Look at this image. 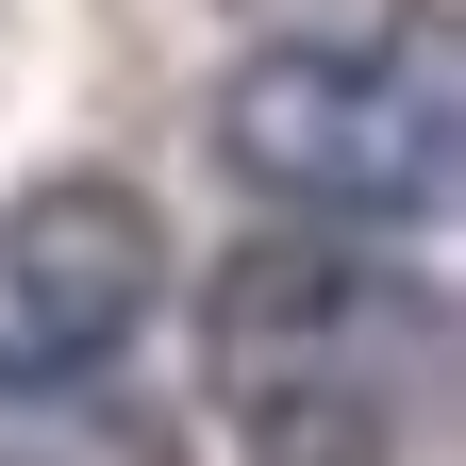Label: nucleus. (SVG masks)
I'll use <instances>...</instances> for the list:
<instances>
[{"label": "nucleus", "instance_id": "f257e3e1", "mask_svg": "<svg viewBox=\"0 0 466 466\" xmlns=\"http://www.w3.org/2000/svg\"><path fill=\"white\" fill-rule=\"evenodd\" d=\"M200 383L250 466H433L450 433V283L400 250H233L200 300Z\"/></svg>", "mask_w": 466, "mask_h": 466}, {"label": "nucleus", "instance_id": "f03ea898", "mask_svg": "<svg viewBox=\"0 0 466 466\" xmlns=\"http://www.w3.org/2000/svg\"><path fill=\"white\" fill-rule=\"evenodd\" d=\"M217 150L300 217H450V34H267L217 84Z\"/></svg>", "mask_w": 466, "mask_h": 466}, {"label": "nucleus", "instance_id": "7ed1b4c3", "mask_svg": "<svg viewBox=\"0 0 466 466\" xmlns=\"http://www.w3.org/2000/svg\"><path fill=\"white\" fill-rule=\"evenodd\" d=\"M167 283V233L134 184H34L0 200V367H116Z\"/></svg>", "mask_w": 466, "mask_h": 466}, {"label": "nucleus", "instance_id": "20e7f679", "mask_svg": "<svg viewBox=\"0 0 466 466\" xmlns=\"http://www.w3.org/2000/svg\"><path fill=\"white\" fill-rule=\"evenodd\" d=\"M0 466H184L150 383H100V367H0Z\"/></svg>", "mask_w": 466, "mask_h": 466}, {"label": "nucleus", "instance_id": "39448f33", "mask_svg": "<svg viewBox=\"0 0 466 466\" xmlns=\"http://www.w3.org/2000/svg\"><path fill=\"white\" fill-rule=\"evenodd\" d=\"M233 17H267V34H333V50H367V34H417L433 0H233Z\"/></svg>", "mask_w": 466, "mask_h": 466}]
</instances>
